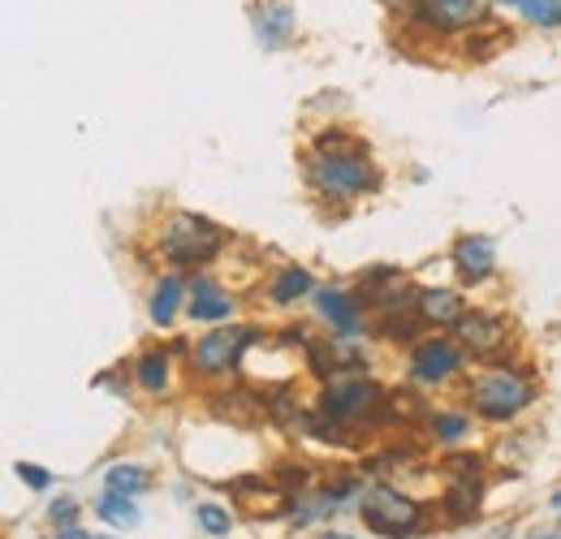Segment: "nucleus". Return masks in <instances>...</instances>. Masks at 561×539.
Here are the masks:
<instances>
[{
	"mask_svg": "<svg viewBox=\"0 0 561 539\" xmlns=\"http://www.w3.org/2000/svg\"><path fill=\"white\" fill-rule=\"evenodd\" d=\"M536 539H558V536H536Z\"/></svg>",
	"mask_w": 561,
	"mask_h": 539,
	"instance_id": "c85d7f7f",
	"label": "nucleus"
},
{
	"mask_svg": "<svg viewBox=\"0 0 561 539\" xmlns=\"http://www.w3.org/2000/svg\"><path fill=\"white\" fill-rule=\"evenodd\" d=\"M324 539H354V536H337V531H329V536H324Z\"/></svg>",
	"mask_w": 561,
	"mask_h": 539,
	"instance_id": "bb28decb",
	"label": "nucleus"
},
{
	"mask_svg": "<svg viewBox=\"0 0 561 539\" xmlns=\"http://www.w3.org/2000/svg\"><path fill=\"white\" fill-rule=\"evenodd\" d=\"M18 474H22L31 488H48V471H44V467H35V462H18Z\"/></svg>",
	"mask_w": 561,
	"mask_h": 539,
	"instance_id": "5701e85b",
	"label": "nucleus"
},
{
	"mask_svg": "<svg viewBox=\"0 0 561 539\" xmlns=\"http://www.w3.org/2000/svg\"><path fill=\"white\" fill-rule=\"evenodd\" d=\"M191 316L195 320H229L233 316V298L216 285V280H208V276H199L195 285H191Z\"/></svg>",
	"mask_w": 561,
	"mask_h": 539,
	"instance_id": "f8f14e48",
	"label": "nucleus"
},
{
	"mask_svg": "<svg viewBox=\"0 0 561 539\" xmlns=\"http://www.w3.org/2000/svg\"><path fill=\"white\" fill-rule=\"evenodd\" d=\"M225 246V233L195 216V211H178L164 229H160V251L173 260V264H208L211 255Z\"/></svg>",
	"mask_w": 561,
	"mask_h": 539,
	"instance_id": "f03ea898",
	"label": "nucleus"
},
{
	"mask_svg": "<svg viewBox=\"0 0 561 539\" xmlns=\"http://www.w3.org/2000/svg\"><path fill=\"white\" fill-rule=\"evenodd\" d=\"M195 518H199V527H204L208 536H229V527H233L229 509H220V505H199Z\"/></svg>",
	"mask_w": 561,
	"mask_h": 539,
	"instance_id": "412c9836",
	"label": "nucleus"
},
{
	"mask_svg": "<svg viewBox=\"0 0 561 539\" xmlns=\"http://www.w3.org/2000/svg\"><path fill=\"white\" fill-rule=\"evenodd\" d=\"M458 341H462V349H471L476 358H489V354H496V349L505 345V324H501L496 316L471 311V316H462V324H458Z\"/></svg>",
	"mask_w": 561,
	"mask_h": 539,
	"instance_id": "9d476101",
	"label": "nucleus"
},
{
	"mask_svg": "<svg viewBox=\"0 0 561 539\" xmlns=\"http://www.w3.org/2000/svg\"><path fill=\"white\" fill-rule=\"evenodd\" d=\"M95 514L108 523V527H139V509H135V501L130 496H122V492H108L100 505H95Z\"/></svg>",
	"mask_w": 561,
	"mask_h": 539,
	"instance_id": "f3484780",
	"label": "nucleus"
},
{
	"mask_svg": "<svg viewBox=\"0 0 561 539\" xmlns=\"http://www.w3.org/2000/svg\"><path fill=\"white\" fill-rule=\"evenodd\" d=\"M423 324H462V298L454 289H423L420 302H415Z\"/></svg>",
	"mask_w": 561,
	"mask_h": 539,
	"instance_id": "4468645a",
	"label": "nucleus"
},
{
	"mask_svg": "<svg viewBox=\"0 0 561 539\" xmlns=\"http://www.w3.org/2000/svg\"><path fill=\"white\" fill-rule=\"evenodd\" d=\"M57 539H95V536H82V531H57Z\"/></svg>",
	"mask_w": 561,
	"mask_h": 539,
	"instance_id": "393cba45",
	"label": "nucleus"
},
{
	"mask_svg": "<svg viewBox=\"0 0 561 539\" xmlns=\"http://www.w3.org/2000/svg\"><path fill=\"white\" fill-rule=\"evenodd\" d=\"M53 518L70 527V523H73V505H70V501H57V505H53Z\"/></svg>",
	"mask_w": 561,
	"mask_h": 539,
	"instance_id": "b1692460",
	"label": "nucleus"
},
{
	"mask_svg": "<svg viewBox=\"0 0 561 539\" xmlns=\"http://www.w3.org/2000/svg\"><path fill=\"white\" fill-rule=\"evenodd\" d=\"M255 341L251 329H216L208 337H199L195 345V367L204 371V376H225V371H233L238 363H242V349Z\"/></svg>",
	"mask_w": 561,
	"mask_h": 539,
	"instance_id": "39448f33",
	"label": "nucleus"
},
{
	"mask_svg": "<svg viewBox=\"0 0 561 539\" xmlns=\"http://www.w3.org/2000/svg\"><path fill=\"white\" fill-rule=\"evenodd\" d=\"M389 9H402V4H420V0H385Z\"/></svg>",
	"mask_w": 561,
	"mask_h": 539,
	"instance_id": "a878e982",
	"label": "nucleus"
},
{
	"mask_svg": "<svg viewBox=\"0 0 561 539\" xmlns=\"http://www.w3.org/2000/svg\"><path fill=\"white\" fill-rule=\"evenodd\" d=\"M316 307H320V316H324L342 337H358V302H354L351 294H342V289H320V294H316Z\"/></svg>",
	"mask_w": 561,
	"mask_h": 539,
	"instance_id": "ddd939ff",
	"label": "nucleus"
},
{
	"mask_svg": "<svg viewBox=\"0 0 561 539\" xmlns=\"http://www.w3.org/2000/svg\"><path fill=\"white\" fill-rule=\"evenodd\" d=\"M294 31V4L289 0H255V35L264 48H277Z\"/></svg>",
	"mask_w": 561,
	"mask_h": 539,
	"instance_id": "9b49d317",
	"label": "nucleus"
},
{
	"mask_svg": "<svg viewBox=\"0 0 561 539\" xmlns=\"http://www.w3.org/2000/svg\"><path fill=\"white\" fill-rule=\"evenodd\" d=\"M311 182L324 195L346 199V195H363V191L376 186V169H371V160H367V151L358 142V147H346V151H320V156H311Z\"/></svg>",
	"mask_w": 561,
	"mask_h": 539,
	"instance_id": "f257e3e1",
	"label": "nucleus"
},
{
	"mask_svg": "<svg viewBox=\"0 0 561 539\" xmlns=\"http://www.w3.org/2000/svg\"><path fill=\"white\" fill-rule=\"evenodd\" d=\"M302 294H311V272L280 268V276L273 280V302H277V307H289V302H298Z\"/></svg>",
	"mask_w": 561,
	"mask_h": 539,
	"instance_id": "a211bd4d",
	"label": "nucleus"
},
{
	"mask_svg": "<svg viewBox=\"0 0 561 539\" xmlns=\"http://www.w3.org/2000/svg\"><path fill=\"white\" fill-rule=\"evenodd\" d=\"M518 9H523V18L536 22V26H549V31L561 26V0H518Z\"/></svg>",
	"mask_w": 561,
	"mask_h": 539,
	"instance_id": "6ab92c4d",
	"label": "nucleus"
},
{
	"mask_svg": "<svg viewBox=\"0 0 561 539\" xmlns=\"http://www.w3.org/2000/svg\"><path fill=\"white\" fill-rule=\"evenodd\" d=\"M454 371H458V345L454 341H423L415 349V358H411V376L420 385H436V380H445Z\"/></svg>",
	"mask_w": 561,
	"mask_h": 539,
	"instance_id": "6e6552de",
	"label": "nucleus"
},
{
	"mask_svg": "<svg viewBox=\"0 0 561 539\" xmlns=\"http://www.w3.org/2000/svg\"><path fill=\"white\" fill-rule=\"evenodd\" d=\"M415 18L440 35H454V31H467L471 22L484 18V0H420Z\"/></svg>",
	"mask_w": 561,
	"mask_h": 539,
	"instance_id": "0eeeda50",
	"label": "nucleus"
},
{
	"mask_svg": "<svg viewBox=\"0 0 561 539\" xmlns=\"http://www.w3.org/2000/svg\"><path fill=\"white\" fill-rule=\"evenodd\" d=\"M358 514H363V523H367L376 536H407V531L420 527L415 501H407V496L393 492V488H371V492L363 496Z\"/></svg>",
	"mask_w": 561,
	"mask_h": 539,
	"instance_id": "20e7f679",
	"label": "nucleus"
},
{
	"mask_svg": "<svg viewBox=\"0 0 561 539\" xmlns=\"http://www.w3.org/2000/svg\"><path fill=\"white\" fill-rule=\"evenodd\" d=\"M454 264H458V272H462V280H471V285L489 280L492 268H496V246H492V238H484V233H467V238H458V246H454Z\"/></svg>",
	"mask_w": 561,
	"mask_h": 539,
	"instance_id": "1a4fd4ad",
	"label": "nucleus"
},
{
	"mask_svg": "<svg viewBox=\"0 0 561 539\" xmlns=\"http://www.w3.org/2000/svg\"><path fill=\"white\" fill-rule=\"evenodd\" d=\"M553 509H558V514H561V492H558V496H553Z\"/></svg>",
	"mask_w": 561,
	"mask_h": 539,
	"instance_id": "cd10ccee",
	"label": "nucleus"
},
{
	"mask_svg": "<svg viewBox=\"0 0 561 539\" xmlns=\"http://www.w3.org/2000/svg\"><path fill=\"white\" fill-rule=\"evenodd\" d=\"M467 427H471V423H467L462 414H436V418H432V432H436L440 440H462Z\"/></svg>",
	"mask_w": 561,
	"mask_h": 539,
	"instance_id": "4be33fe9",
	"label": "nucleus"
},
{
	"mask_svg": "<svg viewBox=\"0 0 561 539\" xmlns=\"http://www.w3.org/2000/svg\"><path fill=\"white\" fill-rule=\"evenodd\" d=\"M531 398H536L531 380L514 367H492L471 385V402L484 418H514L523 405H531Z\"/></svg>",
	"mask_w": 561,
	"mask_h": 539,
	"instance_id": "7ed1b4c3",
	"label": "nucleus"
},
{
	"mask_svg": "<svg viewBox=\"0 0 561 539\" xmlns=\"http://www.w3.org/2000/svg\"><path fill=\"white\" fill-rule=\"evenodd\" d=\"M178 302H182V280H178V276H164V280L156 285V294H151V320H156V324H173Z\"/></svg>",
	"mask_w": 561,
	"mask_h": 539,
	"instance_id": "dca6fc26",
	"label": "nucleus"
},
{
	"mask_svg": "<svg viewBox=\"0 0 561 539\" xmlns=\"http://www.w3.org/2000/svg\"><path fill=\"white\" fill-rule=\"evenodd\" d=\"M376 405H380V393L367 380H337V385L324 389L320 414L329 423H358V418H371Z\"/></svg>",
	"mask_w": 561,
	"mask_h": 539,
	"instance_id": "423d86ee",
	"label": "nucleus"
},
{
	"mask_svg": "<svg viewBox=\"0 0 561 539\" xmlns=\"http://www.w3.org/2000/svg\"><path fill=\"white\" fill-rule=\"evenodd\" d=\"M147 488V474L139 467H113L108 471V492H122V496H135Z\"/></svg>",
	"mask_w": 561,
	"mask_h": 539,
	"instance_id": "aec40b11",
	"label": "nucleus"
},
{
	"mask_svg": "<svg viewBox=\"0 0 561 539\" xmlns=\"http://www.w3.org/2000/svg\"><path fill=\"white\" fill-rule=\"evenodd\" d=\"M135 380H139L147 393H160V389L169 385V354L147 349L139 363H135Z\"/></svg>",
	"mask_w": 561,
	"mask_h": 539,
	"instance_id": "2eb2a0df",
	"label": "nucleus"
}]
</instances>
